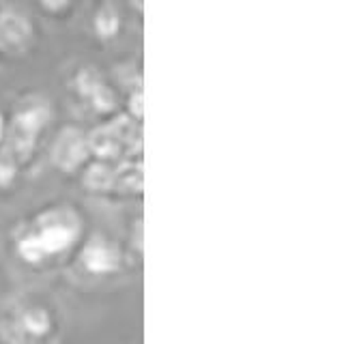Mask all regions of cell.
I'll return each mask as SVG.
<instances>
[{"mask_svg": "<svg viewBox=\"0 0 359 344\" xmlns=\"http://www.w3.org/2000/svg\"><path fill=\"white\" fill-rule=\"evenodd\" d=\"M50 121V106L43 99H28L18 114L13 116L11 142L20 158H28L30 151L35 149L37 136Z\"/></svg>", "mask_w": 359, "mask_h": 344, "instance_id": "cell-1", "label": "cell"}, {"mask_svg": "<svg viewBox=\"0 0 359 344\" xmlns=\"http://www.w3.org/2000/svg\"><path fill=\"white\" fill-rule=\"evenodd\" d=\"M78 233L80 228H78V220H74V215H69L67 211H52L41 217L39 231L32 235H35L43 256L48 259L54 254L67 252L78 239Z\"/></svg>", "mask_w": 359, "mask_h": 344, "instance_id": "cell-2", "label": "cell"}, {"mask_svg": "<svg viewBox=\"0 0 359 344\" xmlns=\"http://www.w3.org/2000/svg\"><path fill=\"white\" fill-rule=\"evenodd\" d=\"M76 88L80 95L97 110V112H110L114 108V97L102 78L90 69H84L76 78Z\"/></svg>", "mask_w": 359, "mask_h": 344, "instance_id": "cell-3", "label": "cell"}, {"mask_svg": "<svg viewBox=\"0 0 359 344\" xmlns=\"http://www.w3.org/2000/svg\"><path fill=\"white\" fill-rule=\"evenodd\" d=\"M32 37V28L26 15L15 9H7L0 13V46L9 50H20Z\"/></svg>", "mask_w": 359, "mask_h": 344, "instance_id": "cell-4", "label": "cell"}, {"mask_svg": "<svg viewBox=\"0 0 359 344\" xmlns=\"http://www.w3.org/2000/svg\"><path fill=\"white\" fill-rule=\"evenodd\" d=\"M86 158V140L76 130H65L54 146V160L60 168L74 170Z\"/></svg>", "mask_w": 359, "mask_h": 344, "instance_id": "cell-5", "label": "cell"}, {"mask_svg": "<svg viewBox=\"0 0 359 344\" xmlns=\"http://www.w3.org/2000/svg\"><path fill=\"white\" fill-rule=\"evenodd\" d=\"M82 265L86 267V271L97 273V275L110 273V271H114L118 267V254H116V249L110 243L97 239V241L88 243L84 247Z\"/></svg>", "mask_w": 359, "mask_h": 344, "instance_id": "cell-6", "label": "cell"}, {"mask_svg": "<svg viewBox=\"0 0 359 344\" xmlns=\"http://www.w3.org/2000/svg\"><path fill=\"white\" fill-rule=\"evenodd\" d=\"M93 28L100 39H114L121 33V13L112 3H106L97 9L93 18Z\"/></svg>", "mask_w": 359, "mask_h": 344, "instance_id": "cell-7", "label": "cell"}, {"mask_svg": "<svg viewBox=\"0 0 359 344\" xmlns=\"http://www.w3.org/2000/svg\"><path fill=\"white\" fill-rule=\"evenodd\" d=\"M50 315L46 310H39V308H32V310H26L22 315V329L30 336H43L50 331Z\"/></svg>", "mask_w": 359, "mask_h": 344, "instance_id": "cell-8", "label": "cell"}, {"mask_svg": "<svg viewBox=\"0 0 359 344\" xmlns=\"http://www.w3.org/2000/svg\"><path fill=\"white\" fill-rule=\"evenodd\" d=\"M90 149L102 158H110L118 149V138L110 130H100L90 136Z\"/></svg>", "mask_w": 359, "mask_h": 344, "instance_id": "cell-9", "label": "cell"}, {"mask_svg": "<svg viewBox=\"0 0 359 344\" xmlns=\"http://www.w3.org/2000/svg\"><path fill=\"white\" fill-rule=\"evenodd\" d=\"M18 249H20V256L24 259V261H28V263H41V261H46V256H43V252H41V247H39V243H37V239H35V235H26L20 243H18Z\"/></svg>", "mask_w": 359, "mask_h": 344, "instance_id": "cell-10", "label": "cell"}, {"mask_svg": "<svg viewBox=\"0 0 359 344\" xmlns=\"http://www.w3.org/2000/svg\"><path fill=\"white\" fill-rule=\"evenodd\" d=\"M37 3L50 13H60L72 5V0H37Z\"/></svg>", "mask_w": 359, "mask_h": 344, "instance_id": "cell-11", "label": "cell"}, {"mask_svg": "<svg viewBox=\"0 0 359 344\" xmlns=\"http://www.w3.org/2000/svg\"><path fill=\"white\" fill-rule=\"evenodd\" d=\"M13 174H15V170H13V164H9V162H3V160H0V187L9 185V183H11V179H13Z\"/></svg>", "mask_w": 359, "mask_h": 344, "instance_id": "cell-12", "label": "cell"}, {"mask_svg": "<svg viewBox=\"0 0 359 344\" xmlns=\"http://www.w3.org/2000/svg\"><path fill=\"white\" fill-rule=\"evenodd\" d=\"M132 108H134V114L140 116V92H136L134 99H132Z\"/></svg>", "mask_w": 359, "mask_h": 344, "instance_id": "cell-13", "label": "cell"}, {"mask_svg": "<svg viewBox=\"0 0 359 344\" xmlns=\"http://www.w3.org/2000/svg\"><path fill=\"white\" fill-rule=\"evenodd\" d=\"M3 134H5V123H3V116H0V140H3Z\"/></svg>", "mask_w": 359, "mask_h": 344, "instance_id": "cell-14", "label": "cell"}]
</instances>
